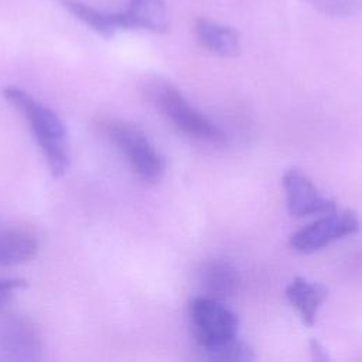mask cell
Listing matches in <instances>:
<instances>
[{
    "instance_id": "obj_12",
    "label": "cell",
    "mask_w": 362,
    "mask_h": 362,
    "mask_svg": "<svg viewBox=\"0 0 362 362\" xmlns=\"http://www.w3.org/2000/svg\"><path fill=\"white\" fill-rule=\"evenodd\" d=\"M66 10H69L78 20L99 33L100 35L109 37L117 30L126 28V20L123 11L120 13H105L81 0H59Z\"/></svg>"
},
{
    "instance_id": "obj_13",
    "label": "cell",
    "mask_w": 362,
    "mask_h": 362,
    "mask_svg": "<svg viewBox=\"0 0 362 362\" xmlns=\"http://www.w3.org/2000/svg\"><path fill=\"white\" fill-rule=\"evenodd\" d=\"M238 270L225 260H211L201 272V284L208 296L223 298L233 294L239 286Z\"/></svg>"
},
{
    "instance_id": "obj_14",
    "label": "cell",
    "mask_w": 362,
    "mask_h": 362,
    "mask_svg": "<svg viewBox=\"0 0 362 362\" xmlns=\"http://www.w3.org/2000/svg\"><path fill=\"white\" fill-rule=\"evenodd\" d=\"M201 352L205 359L219 362H249L256 358L252 346L238 337L208 348H201Z\"/></svg>"
},
{
    "instance_id": "obj_16",
    "label": "cell",
    "mask_w": 362,
    "mask_h": 362,
    "mask_svg": "<svg viewBox=\"0 0 362 362\" xmlns=\"http://www.w3.org/2000/svg\"><path fill=\"white\" fill-rule=\"evenodd\" d=\"M25 286L27 283L23 279H0V313L13 298L14 293Z\"/></svg>"
},
{
    "instance_id": "obj_7",
    "label": "cell",
    "mask_w": 362,
    "mask_h": 362,
    "mask_svg": "<svg viewBox=\"0 0 362 362\" xmlns=\"http://www.w3.org/2000/svg\"><path fill=\"white\" fill-rule=\"evenodd\" d=\"M288 212L296 218L337 211L334 199L322 195L313 181L298 168H288L283 175Z\"/></svg>"
},
{
    "instance_id": "obj_17",
    "label": "cell",
    "mask_w": 362,
    "mask_h": 362,
    "mask_svg": "<svg viewBox=\"0 0 362 362\" xmlns=\"http://www.w3.org/2000/svg\"><path fill=\"white\" fill-rule=\"evenodd\" d=\"M310 351H311V355H313V359H314V361L325 362V361L329 359L328 352L325 351V348H324L317 339H311V342H310Z\"/></svg>"
},
{
    "instance_id": "obj_8",
    "label": "cell",
    "mask_w": 362,
    "mask_h": 362,
    "mask_svg": "<svg viewBox=\"0 0 362 362\" xmlns=\"http://www.w3.org/2000/svg\"><path fill=\"white\" fill-rule=\"evenodd\" d=\"M328 291L321 283L310 281L301 276L294 277L286 287V298L297 310L304 325L311 327L325 301Z\"/></svg>"
},
{
    "instance_id": "obj_2",
    "label": "cell",
    "mask_w": 362,
    "mask_h": 362,
    "mask_svg": "<svg viewBox=\"0 0 362 362\" xmlns=\"http://www.w3.org/2000/svg\"><path fill=\"white\" fill-rule=\"evenodd\" d=\"M147 95L156 107L174 123V126L189 137L222 143L225 134L222 130L204 113L188 103L184 95L168 81L154 78L147 83Z\"/></svg>"
},
{
    "instance_id": "obj_11",
    "label": "cell",
    "mask_w": 362,
    "mask_h": 362,
    "mask_svg": "<svg viewBox=\"0 0 362 362\" xmlns=\"http://www.w3.org/2000/svg\"><path fill=\"white\" fill-rule=\"evenodd\" d=\"M195 33L199 42L212 54L221 57H235L240 51L239 35L230 27L206 18H199L195 23Z\"/></svg>"
},
{
    "instance_id": "obj_6",
    "label": "cell",
    "mask_w": 362,
    "mask_h": 362,
    "mask_svg": "<svg viewBox=\"0 0 362 362\" xmlns=\"http://www.w3.org/2000/svg\"><path fill=\"white\" fill-rule=\"evenodd\" d=\"M41 355L42 338L30 318L16 314L0 318V361L30 362Z\"/></svg>"
},
{
    "instance_id": "obj_1",
    "label": "cell",
    "mask_w": 362,
    "mask_h": 362,
    "mask_svg": "<svg viewBox=\"0 0 362 362\" xmlns=\"http://www.w3.org/2000/svg\"><path fill=\"white\" fill-rule=\"evenodd\" d=\"M3 95L30 123L52 175L62 177L69 167L68 132L62 119L18 86L4 88Z\"/></svg>"
},
{
    "instance_id": "obj_5",
    "label": "cell",
    "mask_w": 362,
    "mask_h": 362,
    "mask_svg": "<svg viewBox=\"0 0 362 362\" xmlns=\"http://www.w3.org/2000/svg\"><path fill=\"white\" fill-rule=\"evenodd\" d=\"M359 229L358 216L352 211H335L311 222L290 238V247L298 253H313L324 246L355 233Z\"/></svg>"
},
{
    "instance_id": "obj_10",
    "label": "cell",
    "mask_w": 362,
    "mask_h": 362,
    "mask_svg": "<svg viewBox=\"0 0 362 362\" xmlns=\"http://www.w3.org/2000/svg\"><path fill=\"white\" fill-rule=\"evenodd\" d=\"M126 28H140L153 33L168 30V16L163 0H129L123 11Z\"/></svg>"
},
{
    "instance_id": "obj_4",
    "label": "cell",
    "mask_w": 362,
    "mask_h": 362,
    "mask_svg": "<svg viewBox=\"0 0 362 362\" xmlns=\"http://www.w3.org/2000/svg\"><path fill=\"white\" fill-rule=\"evenodd\" d=\"M189 320L199 349L238 337V317L219 298L211 296L192 298Z\"/></svg>"
},
{
    "instance_id": "obj_9",
    "label": "cell",
    "mask_w": 362,
    "mask_h": 362,
    "mask_svg": "<svg viewBox=\"0 0 362 362\" xmlns=\"http://www.w3.org/2000/svg\"><path fill=\"white\" fill-rule=\"evenodd\" d=\"M38 240L23 226L0 228V267L21 264L35 256Z\"/></svg>"
},
{
    "instance_id": "obj_3",
    "label": "cell",
    "mask_w": 362,
    "mask_h": 362,
    "mask_svg": "<svg viewBox=\"0 0 362 362\" xmlns=\"http://www.w3.org/2000/svg\"><path fill=\"white\" fill-rule=\"evenodd\" d=\"M103 134L126 156L133 171L146 182H158L165 171V161L148 137L136 126L117 119L100 122Z\"/></svg>"
},
{
    "instance_id": "obj_15",
    "label": "cell",
    "mask_w": 362,
    "mask_h": 362,
    "mask_svg": "<svg viewBox=\"0 0 362 362\" xmlns=\"http://www.w3.org/2000/svg\"><path fill=\"white\" fill-rule=\"evenodd\" d=\"M315 10L334 17H352L359 11V0H303Z\"/></svg>"
}]
</instances>
